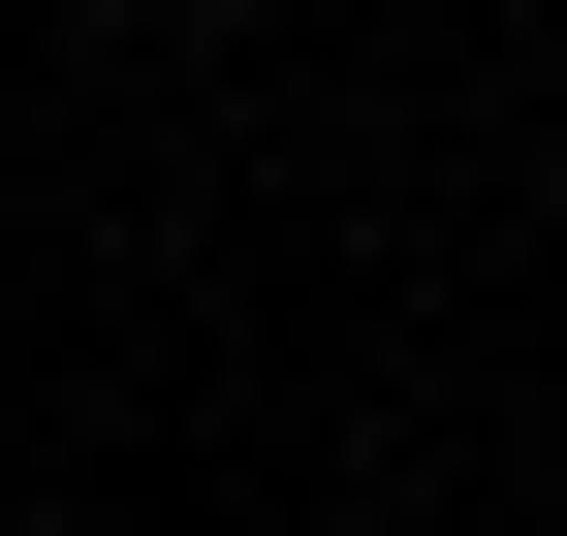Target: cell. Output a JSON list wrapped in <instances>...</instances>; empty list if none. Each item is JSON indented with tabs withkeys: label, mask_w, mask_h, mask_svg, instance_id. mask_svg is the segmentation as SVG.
<instances>
[{
	"label": "cell",
	"mask_w": 567,
	"mask_h": 536,
	"mask_svg": "<svg viewBox=\"0 0 567 536\" xmlns=\"http://www.w3.org/2000/svg\"><path fill=\"white\" fill-rule=\"evenodd\" d=\"M126 32H189V0H126Z\"/></svg>",
	"instance_id": "obj_1"
}]
</instances>
